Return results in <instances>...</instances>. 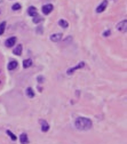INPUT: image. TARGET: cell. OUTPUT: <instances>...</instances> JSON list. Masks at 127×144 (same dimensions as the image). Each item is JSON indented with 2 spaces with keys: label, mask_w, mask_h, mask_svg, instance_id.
<instances>
[{
  "label": "cell",
  "mask_w": 127,
  "mask_h": 144,
  "mask_svg": "<svg viewBox=\"0 0 127 144\" xmlns=\"http://www.w3.org/2000/svg\"><path fill=\"white\" fill-rule=\"evenodd\" d=\"M16 44V37H10L5 41V46L6 47H13L14 45Z\"/></svg>",
  "instance_id": "obj_4"
},
{
  "label": "cell",
  "mask_w": 127,
  "mask_h": 144,
  "mask_svg": "<svg viewBox=\"0 0 127 144\" xmlns=\"http://www.w3.org/2000/svg\"><path fill=\"white\" fill-rule=\"evenodd\" d=\"M40 125H41V130H42V132H48V130H49V125L47 123V121H46V120L41 119V120H40Z\"/></svg>",
  "instance_id": "obj_7"
},
{
  "label": "cell",
  "mask_w": 127,
  "mask_h": 144,
  "mask_svg": "<svg viewBox=\"0 0 127 144\" xmlns=\"http://www.w3.org/2000/svg\"><path fill=\"white\" fill-rule=\"evenodd\" d=\"M28 13H29L30 16H34V15H37V9H35L34 6H31L28 9Z\"/></svg>",
  "instance_id": "obj_12"
},
{
  "label": "cell",
  "mask_w": 127,
  "mask_h": 144,
  "mask_svg": "<svg viewBox=\"0 0 127 144\" xmlns=\"http://www.w3.org/2000/svg\"><path fill=\"white\" fill-rule=\"evenodd\" d=\"M109 34H110V31H109V30L104 32V37H108V35H109Z\"/></svg>",
  "instance_id": "obj_21"
},
{
  "label": "cell",
  "mask_w": 127,
  "mask_h": 144,
  "mask_svg": "<svg viewBox=\"0 0 127 144\" xmlns=\"http://www.w3.org/2000/svg\"><path fill=\"white\" fill-rule=\"evenodd\" d=\"M5 28H6V22H1V24H0V35L3 34V32H5Z\"/></svg>",
  "instance_id": "obj_17"
},
{
  "label": "cell",
  "mask_w": 127,
  "mask_h": 144,
  "mask_svg": "<svg viewBox=\"0 0 127 144\" xmlns=\"http://www.w3.org/2000/svg\"><path fill=\"white\" fill-rule=\"evenodd\" d=\"M74 126L77 127L79 130H88L92 128L93 122L91 119H88V118L79 117L76 119V121H74Z\"/></svg>",
  "instance_id": "obj_1"
},
{
  "label": "cell",
  "mask_w": 127,
  "mask_h": 144,
  "mask_svg": "<svg viewBox=\"0 0 127 144\" xmlns=\"http://www.w3.org/2000/svg\"><path fill=\"white\" fill-rule=\"evenodd\" d=\"M59 24H60V27H62L63 29H66V28L69 27V23L66 22V21H64V20H61L59 22Z\"/></svg>",
  "instance_id": "obj_15"
},
{
  "label": "cell",
  "mask_w": 127,
  "mask_h": 144,
  "mask_svg": "<svg viewBox=\"0 0 127 144\" xmlns=\"http://www.w3.org/2000/svg\"><path fill=\"white\" fill-rule=\"evenodd\" d=\"M37 81H38L39 84H44V82H45V77L39 76L38 78H37Z\"/></svg>",
  "instance_id": "obj_20"
},
{
  "label": "cell",
  "mask_w": 127,
  "mask_h": 144,
  "mask_svg": "<svg viewBox=\"0 0 127 144\" xmlns=\"http://www.w3.org/2000/svg\"><path fill=\"white\" fill-rule=\"evenodd\" d=\"M84 66H85V63H84V62H80V63H78L77 65H76V66H73V68H71V69H69L68 70V72H66V73L69 74V76H71V74L73 73L74 71H77V70H79V69H81V68H84Z\"/></svg>",
  "instance_id": "obj_2"
},
{
  "label": "cell",
  "mask_w": 127,
  "mask_h": 144,
  "mask_svg": "<svg viewBox=\"0 0 127 144\" xmlns=\"http://www.w3.org/2000/svg\"><path fill=\"white\" fill-rule=\"evenodd\" d=\"M126 28H127V21L126 20L121 21L120 23H118V25H117L118 31H121V32H125V31H126Z\"/></svg>",
  "instance_id": "obj_5"
},
{
  "label": "cell",
  "mask_w": 127,
  "mask_h": 144,
  "mask_svg": "<svg viewBox=\"0 0 127 144\" xmlns=\"http://www.w3.org/2000/svg\"><path fill=\"white\" fill-rule=\"evenodd\" d=\"M27 96L28 97H30V98H32V97H34V91H33V89L32 88H28L27 89Z\"/></svg>",
  "instance_id": "obj_14"
},
{
  "label": "cell",
  "mask_w": 127,
  "mask_h": 144,
  "mask_svg": "<svg viewBox=\"0 0 127 144\" xmlns=\"http://www.w3.org/2000/svg\"><path fill=\"white\" fill-rule=\"evenodd\" d=\"M6 133H7V134H8V136H9V137L12 138V141H16V140H17V137H16V136L14 135V133H12V132H10V130H7Z\"/></svg>",
  "instance_id": "obj_18"
},
{
  "label": "cell",
  "mask_w": 127,
  "mask_h": 144,
  "mask_svg": "<svg viewBox=\"0 0 127 144\" xmlns=\"http://www.w3.org/2000/svg\"><path fill=\"white\" fill-rule=\"evenodd\" d=\"M62 33H54V34L50 35V40L53 42H59V41L62 40Z\"/></svg>",
  "instance_id": "obj_6"
},
{
  "label": "cell",
  "mask_w": 127,
  "mask_h": 144,
  "mask_svg": "<svg viewBox=\"0 0 127 144\" xmlns=\"http://www.w3.org/2000/svg\"><path fill=\"white\" fill-rule=\"evenodd\" d=\"M42 21V18L40 17V16H39V15H34V16H33V23H40V22H41Z\"/></svg>",
  "instance_id": "obj_16"
},
{
  "label": "cell",
  "mask_w": 127,
  "mask_h": 144,
  "mask_svg": "<svg viewBox=\"0 0 127 144\" xmlns=\"http://www.w3.org/2000/svg\"><path fill=\"white\" fill-rule=\"evenodd\" d=\"M106 6H108V1H106V0H104L103 2L101 3L100 6L97 7V8H96V13H102L104 10V9L106 8Z\"/></svg>",
  "instance_id": "obj_8"
},
{
  "label": "cell",
  "mask_w": 127,
  "mask_h": 144,
  "mask_svg": "<svg viewBox=\"0 0 127 144\" xmlns=\"http://www.w3.org/2000/svg\"><path fill=\"white\" fill-rule=\"evenodd\" d=\"M17 64H18V63H17L16 61H10V62L8 63V66H7V69L12 71V70H14V69L17 68Z\"/></svg>",
  "instance_id": "obj_11"
},
{
  "label": "cell",
  "mask_w": 127,
  "mask_h": 144,
  "mask_svg": "<svg viewBox=\"0 0 127 144\" xmlns=\"http://www.w3.org/2000/svg\"><path fill=\"white\" fill-rule=\"evenodd\" d=\"M31 65H32V61H31L30 58H29V59H24V61H23V68H24V69L30 68Z\"/></svg>",
  "instance_id": "obj_13"
},
{
  "label": "cell",
  "mask_w": 127,
  "mask_h": 144,
  "mask_svg": "<svg viewBox=\"0 0 127 144\" xmlns=\"http://www.w3.org/2000/svg\"><path fill=\"white\" fill-rule=\"evenodd\" d=\"M54 9V6L52 5V3H48V5H45V6H42V13H44L45 15H48L52 13V10Z\"/></svg>",
  "instance_id": "obj_3"
},
{
  "label": "cell",
  "mask_w": 127,
  "mask_h": 144,
  "mask_svg": "<svg viewBox=\"0 0 127 144\" xmlns=\"http://www.w3.org/2000/svg\"><path fill=\"white\" fill-rule=\"evenodd\" d=\"M12 9L16 12V10H18V9H21V5H20V3H14L13 7H12Z\"/></svg>",
  "instance_id": "obj_19"
},
{
  "label": "cell",
  "mask_w": 127,
  "mask_h": 144,
  "mask_svg": "<svg viewBox=\"0 0 127 144\" xmlns=\"http://www.w3.org/2000/svg\"><path fill=\"white\" fill-rule=\"evenodd\" d=\"M20 141H21L22 144H28V143H29V137H28V135L25 134V133L21 134V136H20Z\"/></svg>",
  "instance_id": "obj_9"
},
{
  "label": "cell",
  "mask_w": 127,
  "mask_h": 144,
  "mask_svg": "<svg viewBox=\"0 0 127 144\" xmlns=\"http://www.w3.org/2000/svg\"><path fill=\"white\" fill-rule=\"evenodd\" d=\"M22 50H23V47H22L21 45H18V46H16V47L14 48V50H13V53H14V55H17L20 56L22 54Z\"/></svg>",
  "instance_id": "obj_10"
}]
</instances>
